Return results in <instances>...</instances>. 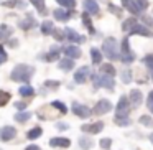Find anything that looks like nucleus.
Returning a JSON list of instances; mask_svg holds the SVG:
<instances>
[{
	"label": "nucleus",
	"mask_w": 153,
	"mask_h": 150,
	"mask_svg": "<svg viewBox=\"0 0 153 150\" xmlns=\"http://www.w3.org/2000/svg\"><path fill=\"white\" fill-rule=\"evenodd\" d=\"M33 74H35V66H30V64H17L10 73V79L15 81V83L27 84L33 78Z\"/></svg>",
	"instance_id": "f257e3e1"
},
{
	"label": "nucleus",
	"mask_w": 153,
	"mask_h": 150,
	"mask_svg": "<svg viewBox=\"0 0 153 150\" xmlns=\"http://www.w3.org/2000/svg\"><path fill=\"white\" fill-rule=\"evenodd\" d=\"M102 53H104V56H107L110 61L119 60L120 58V48H119V43H117L115 38H105V40H104Z\"/></svg>",
	"instance_id": "f03ea898"
},
{
	"label": "nucleus",
	"mask_w": 153,
	"mask_h": 150,
	"mask_svg": "<svg viewBox=\"0 0 153 150\" xmlns=\"http://www.w3.org/2000/svg\"><path fill=\"white\" fill-rule=\"evenodd\" d=\"M130 112V99L127 96H120L119 102L115 106V119H125Z\"/></svg>",
	"instance_id": "7ed1b4c3"
},
{
	"label": "nucleus",
	"mask_w": 153,
	"mask_h": 150,
	"mask_svg": "<svg viewBox=\"0 0 153 150\" xmlns=\"http://www.w3.org/2000/svg\"><path fill=\"white\" fill-rule=\"evenodd\" d=\"M130 37H125L122 41V48H120V60H122V63L125 64H130L135 61V54H133V51L130 50Z\"/></svg>",
	"instance_id": "20e7f679"
},
{
	"label": "nucleus",
	"mask_w": 153,
	"mask_h": 150,
	"mask_svg": "<svg viewBox=\"0 0 153 150\" xmlns=\"http://www.w3.org/2000/svg\"><path fill=\"white\" fill-rule=\"evenodd\" d=\"M91 76H92V74H91V68L81 66L79 69L74 71L73 79H74V83H76V84H84V83H87V79H89Z\"/></svg>",
	"instance_id": "39448f33"
},
{
	"label": "nucleus",
	"mask_w": 153,
	"mask_h": 150,
	"mask_svg": "<svg viewBox=\"0 0 153 150\" xmlns=\"http://www.w3.org/2000/svg\"><path fill=\"white\" fill-rule=\"evenodd\" d=\"M71 109H73L74 116H77L79 119H87V117H91V112H92V109H91V107L84 106V104H81V102H76V101L73 102Z\"/></svg>",
	"instance_id": "423d86ee"
},
{
	"label": "nucleus",
	"mask_w": 153,
	"mask_h": 150,
	"mask_svg": "<svg viewBox=\"0 0 153 150\" xmlns=\"http://www.w3.org/2000/svg\"><path fill=\"white\" fill-rule=\"evenodd\" d=\"M110 110H112V102H110L109 99H100V101H97V104L92 109V112L96 114V116H104V114L110 112Z\"/></svg>",
	"instance_id": "0eeeda50"
},
{
	"label": "nucleus",
	"mask_w": 153,
	"mask_h": 150,
	"mask_svg": "<svg viewBox=\"0 0 153 150\" xmlns=\"http://www.w3.org/2000/svg\"><path fill=\"white\" fill-rule=\"evenodd\" d=\"M17 137V129L13 125H5L0 129V140L2 142H10Z\"/></svg>",
	"instance_id": "6e6552de"
},
{
	"label": "nucleus",
	"mask_w": 153,
	"mask_h": 150,
	"mask_svg": "<svg viewBox=\"0 0 153 150\" xmlns=\"http://www.w3.org/2000/svg\"><path fill=\"white\" fill-rule=\"evenodd\" d=\"M66 40H69L71 43H74V45H81V43H84L86 41V37H82V35H79L76 30H73V28H66Z\"/></svg>",
	"instance_id": "1a4fd4ad"
},
{
	"label": "nucleus",
	"mask_w": 153,
	"mask_h": 150,
	"mask_svg": "<svg viewBox=\"0 0 153 150\" xmlns=\"http://www.w3.org/2000/svg\"><path fill=\"white\" fill-rule=\"evenodd\" d=\"M104 129V122L102 120H99V122H94V124H84V125H81V130H82L84 134H99L100 130Z\"/></svg>",
	"instance_id": "9d476101"
},
{
	"label": "nucleus",
	"mask_w": 153,
	"mask_h": 150,
	"mask_svg": "<svg viewBox=\"0 0 153 150\" xmlns=\"http://www.w3.org/2000/svg\"><path fill=\"white\" fill-rule=\"evenodd\" d=\"M99 86L105 87L107 91H114L115 89V79H114V76H109V74H100L99 76Z\"/></svg>",
	"instance_id": "9b49d317"
},
{
	"label": "nucleus",
	"mask_w": 153,
	"mask_h": 150,
	"mask_svg": "<svg viewBox=\"0 0 153 150\" xmlns=\"http://www.w3.org/2000/svg\"><path fill=\"white\" fill-rule=\"evenodd\" d=\"M64 54H66L68 58H73V60H77V58H81V54H82V51H81V48L77 46V45H69V46L64 48Z\"/></svg>",
	"instance_id": "f8f14e48"
},
{
	"label": "nucleus",
	"mask_w": 153,
	"mask_h": 150,
	"mask_svg": "<svg viewBox=\"0 0 153 150\" xmlns=\"http://www.w3.org/2000/svg\"><path fill=\"white\" fill-rule=\"evenodd\" d=\"M128 99H130V102H132L133 107H138L140 104L143 102V94H142V91H140V89H132V91H130Z\"/></svg>",
	"instance_id": "ddd939ff"
},
{
	"label": "nucleus",
	"mask_w": 153,
	"mask_h": 150,
	"mask_svg": "<svg viewBox=\"0 0 153 150\" xmlns=\"http://www.w3.org/2000/svg\"><path fill=\"white\" fill-rule=\"evenodd\" d=\"M128 35H142V37H146V38L153 37V33H152V31H150L146 27H143V25H140V23H137L135 27H133L132 30L128 31Z\"/></svg>",
	"instance_id": "4468645a"
},
{
	"label": "nucleus",
	"mask_w": 153,
	"mask_h": 150,
	"mask_svg": "<svg viewBox=\"0 0 153 150\" xmlns=\"http://www.w3.org/2000/svg\"><path fill=\"white\" fill-rule=\"evenodd\" d=\"M50 145L51 147H61V149H68L71 145V140L68 137H53L50 140Z\"/></svg>",
	"instance_id": "2eb2a0df"
},
{
	"label": "nucleus",
	"mask_w": 153,
	"mask_h": 150,
	"mask_svg": "<svg viewBox=\"0 0 153 150\" xmlns=\"http://www.w3.org/2000/svg\"><path fill=\"white\" fill-rule=\"evenodd\" d=\"M82 5H84V10H86L89 15H97L99 13V4H97L96 0H84Z\"/></svg>",
	"instance_id": "dca6fc26"
},
{
	"label": "nucleus",
	"mask_w": 153,
	"mask_h": 150,
	"mask_svg": "<svg viewBox=\"0 0 153 150\" xmlns=\"http://www.w3.org/2000/svg\"><path fill=\"white\" fill-rule=\"evenodd\" d=\"M12 35H13V28L8 27V25H5V23L0 25V41L8 40V38H10Z\"/></svg>",
	"instance_id": "f3484780"
},
{
	"label": "nucleus",
	"mask_w": 153,
	"mask_h": 150,
	"mask_svg": "<svg viewBox=\"0 0 153 150\" xmlns=\"http://www.w3.org/2000/svg\"><path fill=\"white\" fill-rule=\"evenodd\" d=\"M122 5L130 12V13H133V15H138L140 12H142V10L138 8V5L135 4V0H122Z\"/></svg>",
	"instance_id": "a211bd4d"
},
{
	"label": "nucleus",
	"mask_w": 153,
	"mask_h": 150,
	"mask_svg": "<svg viewBox=\"0 0 153 150\" xmlns=\"http://www.w3.org/2000/svg\"><path fill=\"white\" fill-rule=\"evenodd\" d=\"M58 68L63 71H71L74 68V60L73 58H64V60L58 61Z\"/></svg>",
	"instance_id": "6ab92c4d"
},
{
	"label": "nucleus",
	"mask_w": 153,
	"mask_h": 150,
	"mask_svg": "<svg viewBox=\"0 0 153 150\" xmlns=\"http://www.w3.org/2000/svg\"><path fill=\"white\" fill-rule=\"evenodd\" d=\"M53 15H54V18L59 20V22H68L71 18V12L69 10H61V8L53 10Z\"/></svg>",
	"instance_id": "aec40b11"
},
{
	"label": "nucleus",
	"mask_w": 153,
	"mask_h": 150,
	"mask_svg": "<svg viewBox=\"0 0 153 150\" xmlns=\"http://www.w3.org/2000/svg\"><path fill=\"white\" fill-rule=\"evenodd\" d=\"M18 94L22 97H31L35 96V87H31L30 84H22L20 89H18Z\"/></svg>",
	"instance_id": "412c9836"
},
{
	"label": "nucleus",
	"mask_w": 153,
	"mask_h": 150,
	"mask_svg": "<svg viewBox=\"0 0 153 150\" xmlns=\"http://www.w3.org/2000/svg\"><path fill=\"white\" fill-rule=\"evenodd\" d=\"M31 116H33V114L28 112V110H18V112L15 114V120L20 122V124H25V122H28V120L31 119Z\"/></svg>",
	"instance_id": "4be33fe9"
},
{
	"label": "nucleus",
	"mask_w": 153,
	"mask_h": 150,
	"mask_svg": "<svg viewBox=\"0 0 153 150\" xmlns=\"http://www.w3.org/2000/svg\"><path fill=\"white\" fill-rule=\"evenodd\" d=\"M41 58H45L46 61H58V60H59V48H58V46H51L50 53L45 54V56H41Z\"/></svg>",
	"instance_id": "5701e85b"
},
{
	"label": "nucleus",
	"mask_w": 153,
	"mask_h": 150,
	"mask_svg": "<svg viewBox=\"0 0 153 150\" xmlns=\"http://www.w3.org/2000/svg\"><path fill=\"white\" fill-rule=\"evenodd\" d=\"M40 30H41V33H43V35H53L54 23H53V22H50V20H45L43 23H41Z\"/></svg>",
	"instance_id": "b1692460"
},
{
	"label": "nucleus",
	"mask_w": 153,
	"mask_h": 150,
	"mask_svg": "<svg viewBox=\"0 0 153 150\" xmlns=\"http://www.w3.org/2000/svg\"><path fill=\"white\" fill-rule=\"evenodd\" d=\"M102 56H104V53L99 50V48H91V58H92V63L94 64H100V63H102Z\"/></svg>",
	"instance_id": "393cba45"
},
{
	"label": "nucleus",
	"mask_w": 153,
	"mask_h": 150,
	"mask_svg": "<svg viewBox=\"0 0 153 150\" xmlns=\"http://www.w3.org/2000/svg\"><path fill=\"white\" fill-rule=\"evenodd\" d=\"M35 25H36V22H35V18L31 17V15H28L25 20L20 22V28H22V30H30V28H33Z\"/></svg>",
	"instance_id": "a878e982"
},
{
	"label": "nucleus",
	"mask_w": 153,
	"mask_h": 150,
	"mask_svg": "<svg viewBox=\"0 0 153 150\" xmlns=\"http://www.w3.org/2000/svg\"><path fill=\"white\" fill-rule=\"evenodd\" d=\"M100 73L109 74V76H115V74H117V69L114 68L112 63H104V64H100Z\"/></svg>",
	"instance_id": "bb28decb"
},
{
	"label": "nucleus",
	"mask_w": 153,
	"mask_h": 150,
	"mask_svg": "<svg viewBox=\"0 0 153 150\" xmlns=\"http://www.w3.org/2000/svg\"><path fill=\"white\" fill-rule=\"evenodd\" d=\"M2 5H4L5 8H25L27 7V4L25 2H20V0H8V2H2Z\"/></svg>",
	"instance_id": "cd10ccee"
},
{
	"label": "nucleus",
	"mask_w": 153,
	"mask_h": 150,
	"mask_svg": "<svg viewBox=\"0 0 153 150\" xmlns=\"http://www.w3.org/2000/svg\"><path fill=\"white\" fill-rule=\"evenodd\" d=\"M41 134H43V129H41L40 125H35L33 129H30L27 132V137L30 140H35V139H38V137H41Z\"/></svg>",
	"instance_id": "c85d7f7f"
},
{
	"label": "nucleus",
	"mask_w": 153,
	"mask_h": 150,
	"mask_svg": "<svg viewBox=\"0 0 153 150\" xmlns=\"http://www.w3.org/2000/svg\"><path fill=\"white\" fill-rule=\"evenodd\" d=\"M30 4L33 5L41 15H46V4H45V0H30Z\"/></svg>",
	"instance_id": "c756f323"
},
{
	"label": "nucleus",
	"mask_w": 153,
	"mask_h": 150,
	"mask_svg": "<svg viewBox=\"0 0 153 150\" xmlns=\"http://www.w3.org/2000/svg\"><path fill=\"white\" fill-rule=\"evenodd\" d=\"M79 147L82 150H91L94 147V140H91L89 137H81L79 139Z\"/></svg>",
	"instance_id": "7c9ffc66"
},
{
	"label": "nucleus",
	"mask_w": 153,
	"mask_h": 150,
	"mask_svg": "<svg viewBox=\"0 0 153 150\" xmlns=\"http://www.w3.org/2000/svg\"><path fill=\"white\" fill-rule=\"evenodd\" d=\"M12 99V94L8 93V91H4V89H0V107H4L8 104V101Z\"/></svg>",
	"instance_id": "2f4dec72"
},
{
	"label": "nucleus",
	"mask_w": 153,
	"mask_h": 150,
	"mask_svg": "<svg viewBox=\"0 0 153 150\" xmlns=\"http://www.w3.org/2000/svg\"><path fill=\"white\" fill-rule=\"evenodd\" d=\"M82 25L89 30V33H94V27H92V22H91V17L87 12H84L82 13Z\"/></svg>",
	"instance_id": "473e14b6"
},
{
	"label": "nucleus",
	"mask_w": 153,
	"mask_h": 150,
	"mask_svg": "<svg viewBox=\"0 0 153 150\" xmlns=\"http://www.w3.org/2000/svg\"><path fill=\"white\" fill-rule=\"evenodd\" d=\"M137 23H138V22H137L135 18H127V20H125V22H123V23H122V30L128 33V31L132 30V28L135 27Z\"/></svg>",
	"instance_id": "72a5a7b5"
},
{
	"label": "nucleus",
	"mask_w": 153,
	"mask_h": 150,
	"mask_svg": "<svg viewBox=\"0 0 153 150\" xmlns=\"http://www.w3.org/2000/svg\"><path fill=\"white\" fill-rule=\"evenodd\" d=\"M138 122L142 124V125H145V127H153V117H152V116H146V114H143V116H140Z\"/></svg>",
	"instance_id": "f704fd0d"
},
{
	"label": "nucleus",
	"mask_w": 153,
	"mask_h": 150,
	"mask_svg": "<svg viewBox=\"0 0 153 150\" xmlns=\"http://www.w3.org/2000/svg\"><path fill=\"white\" fill-rule=\"evenodd\" d=\"M51 106H53L54 109H58L61 114H66L68 112V107L64 106V102H61V101H53V102H51Z\"/></svg>",
	"instance_id": "c9c22d12"
},
{
	"label": "nucleus",
	"mask_w": 153,
	"mask_h": 150,
	"mask_svg": "<svg viewBox=\"0 0 153 150\" xmlns=\"http://www.w3.org/2000/svg\"><path fill=\"white\" fill-rule=\"evenodd\" d=\"M143 64L150 69V73H153V54H146V56H143Z\"/></svg>",
	"instance_id": "e433bc0d"
},
{
	"label": "nucleus",
	"mask_w": 153,
	"mask_h": 150,
	"mask_svg": "<svg viewBox=\"0 0 153 150\" xmlns=\"http://www.w3.org/2000/svg\"><path fill=\"white\" fill-rule=\"evenodd\" d=\"M56 2L64 8H74L76 7V0H56Z\"/></svg>",
	"instance_id": "4c0bfd02"
},
{
	"label": "nucleus",
	"mask_w": 153,
	"mask_h": 150,
	"mask_svg": "<svg viewBox=\"0 0 153 150\" xmlns=\"http://www.w3.org/2000/svg\"><path fill=\"white\" fill-rule=\"evenodd\" d=\"M53 37H54V40L56 41H64L66 40V31H61V30H56V28H54V31H53Z\"/></svg>",
	"instance_id": "58836bf2"
},
{
	"label": "nucleus",
	"mask_w": 153,
	"mask_h": 150,
	"mask_svg": "<svg viewBox=\"0 0 153 150\" xmlns=\"http://www.w3.org/2000/svg\"><path fill=\"white\" fill-rule=\"evenodd\" d=\"M99 145H100V149H102V150H109L110 147H112V139H109V137H105V139H100Z\"/></svg>",
	"instance_id": "ea45409f"
},
{
	"label": "nucleus",
	"mask_w": 153,
	"mask_h": 150,
	"mask_svg": "<svg viewBox=\"0 0 153 150\" xmlns=\"http://www.w3.org/2000/svg\"><path fill=\"white\" fill-rule=\"evenodd\" d=\"M45 87H48V89H58V87H59V81L48 79V81H45Z\"/></svg>",
	"instance_id": "a19ab883"
},
{
	"label": "nucleus",
	"mask_w": 153,
	"mask_h": 150,
	"mask_svg": "<svg viewBox=\"0 0 153 150\" xmlns=\"http://www.w3.org/2000/svg\"><path fill=\"white\" fill-rule=\"evenodd\" d=\"M7 58H8V54H7V51H5V48L0 45V66L7 61Z\"/></svg>",
	"instance_id": "79ce46f5"
},
{
	"label": "nucleus",
	"mask_w": 153,
	"mask_h": 150,
	"mask_svg": "<svg viewBox=\"0 0 153 150\" xmlns=\"http://www.w3.org/2000/svg\"><path fill=\"white\" fill-rule=\"evenodd\" d=\"M122 83H125V84L132 83V73L130 71H123L122 73Z\"/></svg>",
	"instance_id": "37998d69"
},
{
	"label": "nucleus",
	"mask_w": 153,
	"mask_h": 150,
	"mask_svg": "<svg viewBox=\"0 0 153 150\" xmlns=\"http://www.w3.org/2000/svg\"><path fill=\"white\" fill-rule=\"evenodd\" d=\"M135 4L138 5V8H140L142 12L146 10V8H148V5H150V4H148V0H135Z\"/></svg>",
	"instance_id": "c03bdc74"
},
{
	"label": "nucleus",
	"mask_w": 153,
	"mask_h": 150,
	"mask_svg": "<svg viewBox=\"0 0 153 150\" xmlns=\"http://www.w3.org/2000/svg\"><path fill=\"white\" fill-rule=\"evenodd\" d=\"M114 120H115L117 125H130V124H132V120H130L128 117H125V119H114Z\"/></svg>",
	"instance_id": "a18cd8bd"
},
{
	"label": "nucleus",
	"mask_w": 153,
	"mask_h": 150,
	"mask_svg": "<svg viewBox=\"0 0 153 150\" xmlns=\"http://www.w3.org/2000/svg\"><path fill=\"white\" fill-rule=\"evenodd\" d=\"M146 106H148V109L153 112V91L148 94V97H146Z\"/></svg>",
	"instance_id": "49530a36"
},
{
	"label": "nucleus",
	"mask_w": 153,
	"mask_h": 150,
	"mask_svg": "<svg viewBox=\"0 0 153 150\" xmlns=\"http://www.w3.org/2000/svg\"><path fill=\"white\" fill-rule=\"evenodd\" d=\"M109 10H110V12H112V13H115V15H117V17H120V15H122V10H120V8H119V7H115V5H112V4H110V5H109Z\"/></svg>",
	"instance_id": "de8ad7c7"
},
{
	"label": "nucleus",
	"mask_w": 153,
	"mask_h": 150,
	"mask_svg": "<svg viewBox=\"0 0 153 150\" xmlns=\"http://www.w3.org/2000/svg\"><path fill=\"white\" fill-rule=\"evenodd\" d=\"M56 129L58 130H68V129H69V124H66V122H56Z\"/></svg>",
	"instance_id": "09e8293b"
},
{
	"label": "nucleus",
	"mask_w": 153,
	"mask_h": 150,
	"mask_svg": "<svg viewBox=\"0 0 153 150\" xmlns=\"http://www.w3.org/2000/svg\"><path fill=\"white\" fill-rule=\"evenodd\" d=\"M27 106H28V102H22V101H20V102H15V107H17L18 110H25V109H27Z\"/></svg>",
	"instance_id": "8fccbe9b"
},
{
	"label": "nucleus",
	"mask_w": 153,
	"mask_h": 150,
	"mask_svg": "<svg viewBox=\"0 0 153 150\" xmlns=\"http://www.w3.org/2000/svg\"><path fill=\"white\" fill-rule=\"evenodd\" d=\"M143 18V22H146V25H148V27H153V20L150 17H142Z\"/></svg>",
	"instance_id": "3c124183"
},
{
	"label": "nucleus",
	"mask_w": 153,
	"mask_h": 150,
	"mask_svg": "<svg viewBox=\"0 0 153 150\" xmlns=\"http://www.w3.org/2000/svg\"><path fill=\"white\" fill-rule=\"evenodd\" d=\"M25 150H41V149H40L38 145H35V143H31V145H28Z\"/></svg>",
	"instance_id": "603ef678"
},
{
	"label": "nucleus",
	"mask_w": 153,
	"mask_h": 150,
	"mask_svg": "<svg viewBox=\"0 0 153 150\" xmlns=\"http://www.w3.org/2000/svg\"><path fill=\"white\" fill-rule=\"evenodd\" d=\"M150 140H152V143H153V132H152V135H150Z\"/></svg>",
	"instance_id": "864d4df0"
},
{
	"label": "nucleus",
	"mask_w": 153,
	"mask_h": 150,
	"mask_svg": "<svg viewBox=\"0 0 153 150\" xmlns=\"http://www.w3.org/2000/svg\"><path fill=\"white\" fill-rule=\"evenodd\" d=\"M152 79H153V73H152Z\"/></svg>",
	"instance_id": "5fc2aeb1"
},
{
	"label": "nucleus",
	"mask_w": 153,
	"mask_h": 150,
	"mask_svg": "<svg viewBox=\"0 0 153 150\" xmlns=\"http://www.w3.org/2000/svg\"><path fill=\"white\" fill-rule=\"evenodd\" d=\"M0 150H2V149H0Z\"/></svg>",
	"instance_id": "6e6d98bb"
}]
</instances>
